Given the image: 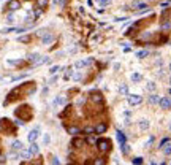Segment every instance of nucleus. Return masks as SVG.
I'll return each instance as SVG.
<instances>
[{
  "mask_svg": "<svg viewBox=\"0 0 171 165\" xmlns=\"http://www.w3.org/2000/svg\"><path fill=\"white\" fill-rule=\"evenodd\" d=\"M170 94H171V89H170Z\"/></svg>",
  "mask_w": 171,
  "mask_h": 165,
  "instance_id": "nucleus-45",
  "label": "nucleus"
},
{
  "mask_svg": "<svg viewBox=\"0 0 171 165\" xmlns=\"http://www.w3.org/2000/svg\"><path fill=\"white\" fill-rule=\"evenodd\" d=\"M29 60H30V62H35L38 65L41 59H40V56H38V54H30V56H29Z\"/></svg>",
  "mask_w": 171,
  "mask_h": 165,
  "instance_id": "nucleus-10",
  "label": "nucleus"
},
{
  "mask_svg": "<svg viewBox=\"0 0 171 165\" xmlns=\"http://www.w3.org/2000/svg\"><path fill=\"white\" fill-rule=\"evenodd\" d=\"M92 132H95V129H93V127H86L84 129V133H92Z\"/></svg>",
  "mask_w": 171,
  "mask_h": 165,
  "instance_id": "nucleus-36",
  "label": "nucleus"
},
{
  "mask_svg": "<svg viewBox=\"0 0 171 165\" xmlns=\"http://www.w3.org/2000/svg\"><path fill=\"white\" fill-rule=\"evenodd\" d=\"M133 164L135 165H141V164H143V159H141V157H135L133 159Z\"/></svg>",
  "mask_w": 171,
  "mask_h": 165,
  "instance_id": "nucleus-31",
  "label": "nucleus"
},
{
  "mask_svg": "<svg viewBox=\"0 0 171 165\" xmlns=\"http://www.w3.org/2000/svg\"><path fill=\"white\" fill-rule=\"evenodd\" d=\"M166 143H170V138H163V140L160 141V148H163V146L166 145Z\"/></svg>",
  "mask_w": 171,
  "mask_h": 165,
  "instance_id": "nucleus-38",
  "label": "nucleus"
},
{
  "mask_svg": "<svg viewBox=\"0 0 171 165\" xmlns=\"http://www.w3.org/2000/svg\"><path fill=\"white\" fill-rule=\"evenodd\" d=\"M75 67H76V68H83V67H86V60H78V62L75 64Z\"/></svg>",
  "mask_w": 171,
  "mask_h": 165,
  "instance_id": "nucleus-24",
  "label": "nucleus"
},
{
  "mask_svg": "<svg viewBox=\"0 0 171 165\" xmlns=\"http://www.w3.org/2000/svg\"><path fill=\"white\" fill-rule=\"evenodd\" d=\"M170 72H171V64H170Z\"/></svg>",
  "mask_w": 171,
  "mask_h": 165,
  "instance_id": "nucleus-43",
  "label": "nucleus"
},
{
  "mask_svg": "<svg viewBox=\"0 0 171 165\" xmlns=\"http://www.w3.org/2000/svg\"><path fill=\"white\" fill-rule=\"evenodd\" d=\"M30 154H38V151H40V148H38V145L37 143H32V146H30Z\"/></svg>",
  "mask_w": 171,
  "mask_h": 165,
  "instance_id": "nucleus-13",
  "label": "nucleus"
},
{
  "mask_svg": "<svg viewBox=\"0 0 171 165\" xmlns=\"http://www.w3.org/2000/svg\"><path fill=\"white\" fill-rule=\"evenodd\" d=\"M141 78H143V76H141L139 75V73H133V75H131V81H141Z\"/></svg>",
  "mask_w": 171,
  "mask_h": 165,
  "instance_id": "nucleus-22",
  "label": "nucleus"
},
{
  "mask_svg": "<svg viewBox=\"0 0 171 165\" xmlns=\"http://www.w3.org/2000/svg\"><path fill=\"white\" fill-rule=\"evenodd\" d=\"M141 95H136V94H130L128 95V103H130L131 106H135V105H138V103H141Z\"/></svg>",
  "mask_w": 171,
  "mask_h": 165,
  "instance_id": "nucleus-2",
  "label": "nucleus"
},
{
  "mask_svg": "<svg viewBox=\"0 0 171 165\" xmlns=\"http://www.w3.org/2000/svg\"><path fill=\"white\" fill-rule=\"evenodd\" d=\"M81 78H83V75H81V73H75V75H73V81H79Z\"/></svg>",
  "mask_w": 171,
  "mask_h": 165,
  "instance_id": "nucleus-33",
  "label": "nucleus"
},
{
  "mask_svg": "<svg viewBox=\"0 0 171 165\" xmlns=\"http://www.w3.org/2000/svg\"><path fill=\"white\" fill-rule=\"evenodd\" d=\"M170 165H171V164H170Z\"/></svg>",
  "mask_w": 171,
  "mask_h": 165,
  "instance_id": "nucleus-46",
  "label": "nucleus"
},
{
  "mask_svg": "<svg viewBox=\"0 0 171 165\" xmlns=\"http://www.w3.org/2000/svg\"><path fill=\"white\" fill-rule=\"evenodd\" d=\"M135 8H136V10H146L147 5H146V3H143V2H136L135 3Z\"/></svg>",
  "mask_w": 171,
  "mask_h": 165,
  "instance_id": "nucleus-14",
  "label": "nucleus"
},
{
  "mask_svg": "<svg viewBox=\"0 0 171 165\" xmlns=\"http://www.w3.org/2000/svg\"><path fill=\"white\" fill-rule=\"evenodd\" d=\"M163 153H165V156H170L171 154V141L166 143V146H163Z\"/></svg>",
  "mask_w": 171,
  "mask_h": 165,
  "instance_id": "nucleus-15",
  "label": "nucleus"
},
{
  "mask_svg": "<svg viewBox=\"0 0 171 165\" xmlns=\"http://www.w3.org/2000/svg\"><path fill=\"white\" fill-rule=\"evenodd\" d=\"M97 148L101 151V153H106L109 149V141L108 140H98L97 141Z\"/></svg>",
  "mask_w": 171,
  "mask_h": 165,
  "instance_id": "nucleus-1",
  "label": "nucleus"
},
{
  "mask_svg": "<svg viewBox=\"0 0 171 165\" xmlns=\"http://www.w3.org/2000/svg\"><path fill=\"white\" fill-rule=\"evenodd\" d=\"M119 92H121L122 95H128V87H127V84H121V86H119Z\"/></svg>",
  "mask_w": 171,
  "mask_h": 165,
  "instance_id": "nucleus-11",
  "label": "nucleus"
},
{
  "mask_svg": "<svg viewBox=\"0 0 171 165\" xmlns=\"http://www.w3.org/2000/svg\"><path fill=\"white\" fill-rule=\"evenodd\" d=\"M54 103H55V105H62V103H65V97H57Z\"/></svg>",
  "mask_w": 171,
  "mask_h": 165,
  "instance_id": "nucleus-25",
  "label": "nucleus"
},
{
  "mask_svg": "<svg viewBox=\"0 0 171 165\" xmlns=\"http://www.w3.org/2000/svg\"><path fill=\"white\" fill-rule=\"evenodd\" d=\"M38 135H40V133H38V129L32 130V132L29 133V141H30V143H35V141H37V138H38Z\"/></svg>",
  "mask_w": 171,
  "mask_h": 165,
  "instance_id": "nucleus-5",
  "label": "nucleus"
},
{
  "mask_svg": "<svg viewBox=\"0 0 171 165\" xmlns=\"http://www.w3.org/2000/svg\"><path fill=\"white\" fill-rule=\"evenodd\" d=\"M6 21H8L10 24H13V22H14V16H13V14H8V16H6Z\"/></svg>",
  "mask_w": 171,
  "mask_h": 165,
  "instance_id": "nucleus-35",
  "label": "nucleus"
},
{
  "mask_svg": "<svg viewBox=\"0 0 171 165\" xmlns=\"http://www.w3.org/2000/svg\"><path fill=\"white\" fill-rule=\"evenodd\" d=\"M117 140H119L121 145H124V143H125V135H124L122 132H117Z\"/></svg>",
  "mask_w": 171,
  "mask_h": 165,
  "instance_id": "nucleus-18",
  "label": "nucleus"
},
{
  "mask_svg": "<svg viewBox=\"0 0 171 165\" xmlns=\"http://www.w3.org/2000/svg\"><path fill=\"white\" fill-rule=\"evenodd\" d=\"M41 41H43V45H51V43L54 41V35L52 33H46V35L41 38Z\"/></svg>",
  "mask_w": 171,
  "mask_h": 165,
  "instance_id": "nucleus-3",
  "label": "nucleus"
},
{
  "mask_svg": "<svg viewBox=\"0 0 171 165\" xmlns=\"http://www.w3.org/2000/svg\"><path fill=\"white\" fill-rule=\"evenodd\" d=\"M71 145H73L75 148H81L84 145V140L83 138H73V140H71Z\"/></svg>",
  "mask_w": 171,
  "mask_h": 165,
  "instance_id": "nucleus-7",
  "label": "nucleus"
},
{
  "mask_svg": "<svg viewBox=\"0 0 171 165\" xmlns=\"http://www.w3.org/2000/svg\"><path fill=\"white\" fill-rule=\"evenodd\" d=\"M52 165H59V160H57V157H54V160H52Z\"/></svg>",
  "mask_w": 171,
  "mask_h": 165,
  "instance_id": "nucleus-41",
  "label": "nucleus"
},
{
  "mask_svg": "<svg viewBox=\"0 0 171 165\" xmlns=\"http://www.w3.org/2000/svg\"><path fill=\"white\" fill-rule=\"evenodd\" d=\"M30 157V151H21V159H29Z\"/></svg>",
  "mask_w": 171,
  "mask_h": 165,
  "instance_id": "nucleus-21",
  "label": "nucleus"
},
{
  "mask_svg": "<svg viewBox=\"0 0 171 165\" xmlns=\"http://www.w3.org/2000/svg\"><path fill=\"white\" fill-rule=\"evenodd\" d=\"M160 106L162 108H165V110H166V108H170L171 106V98H168V97H163V98H160Z\"/></svg>",
  "mask_w": 171,
  "mask_h": 165,
  "instance_id": "nucleus-4",
  "label": "nucleus"
},
{
  "mask_svg": "<svg viewBox=\"0 0 171 165\" xmlns=\"http://www.w3.org/2000/svg\"><path fill=\"white\" fill-rule=\"evenodd\" d=\"M8 8H10V11H16L19 8V2L18 0H11V2L8 3Z\"/></svg>",
  "mask_w": 171,
  "mask_h": 165,
  "instance_id": "nucleus-6",
  "label": "nucleus"
},
{
  "mask_svg": "<svg viewBox=\"0 0 171 165\" xmlns=\"http://www.w3.org/2000/svg\"><path fill=\"white\" fill-rule=\"evenodd\" d=\"M92 100H93V102H101V95H100V94H98V95L95 94V95L92 97Z\"/></svg>",
  "mask_w": 171,
  "mask_h": 165,
  "instance_id": "nucleus-34",
  "label": "nucleus"
},
{
  "mask_svg": "<svg viewBox=\"0 0 171 165\" xmlns=\"http://www.w3.org/2000/svg\"><path fill=\"white\" fill-rule=\"evenodd\" d=\"M11 148H13L14 151H18V149H22V143H21V141H14V143L11 145Z\"/></svg>",
  "mask_w": 171,
  "mask_h": 165,
  "instance_id": "nucleus-17",
  "label": "nucleus"
},
{
  "mask_svg": "<svg viewBox=\"0 0 171 165\" xmlns=\"http://www.w3.org/2000/svg\"><path fill=\"white\" fill-rule=\"evenodd\" d=\"M35 33H37V35H38V37H41V38H43V37H44V35H46V33H48V30H46V29H40V30H37V32H35Z\"/></svg>",
  "mask_w": 171,
  "mask_h": 165,
  "instance_id": "nucleus-20",
  "label": "nucleus"
},
{
  "mask_svg": "<svg viewBox=\"0 0 171 165\" xmlns=\"http://www.w3.org/2000/svg\"><path fill=\"white\" fill-rule=\"evenodd\" d=\"M97 2L100 3L101 6H106V5H108V3H109V0H97Z\"/></svg>",
  "mask_w": 171,
  "mask_h": 165,
  "instance_id": "nucleus-37",
  "label": "nucleus"
},
{
  "mask_svg": "<svg viewBox=\"0 0 171 165\" xmlns=\"http://www.w3.org/2000/svg\"><path fill=\"white\" fill-rule=\"evenodd\" d=\"M63 2V0H54V3H55V5H59V3H62Z\"/></svg>",
  "mask_w": 171,
  "mask_h": 165,
  "instance_id": "nucleus-42",
  "label": "nucleus"
},
{
  "mask_svg": "<svg viewBox=\"0 0 171 165\" xmlns=\"http://www.w3.org/2000/svg\"><path fill=\"white\" fill-rule=\"evenodd\" d=\"M160 102V97L157 94H152L151 97H149V103H151V105H154V103H159Z\"/></svg>",
  "mask_w": 171,
  "mask_h": 165,
  "instance_id": "nucleus-9",
  "label": "nucleus"
},
{
  "mask_svg": "<svg viewBox=\"0 0 171 165\" xmlns=\"http://www.w3.org/2000/svg\"><path fill=\"white\" fill-rule=\"evenodd\" d=\"M146 56H149V51H146V49H143V51H139V53H136V57H139V59H144Z\"/></svg>",
  "mask_w": 171,
  "mask_h": 165,
  "instance_id": "nucleus-16",
  "label": "nucleus"
},
{
  "mask_svg": "<svg viewBox=\"0 0 171 165\" xmlns=\"http://www.w3.org/2000/svg\"><path fill=\"white\" fill-rule=\"evenodd\" d=\"M19 41H22V43H29V41H30V37H27V35H25V37H21V38H19Z\"/></svg>",
  "mask_w": 171,
  "mask_h": 165,
  "instance_id": "nucleus-32",
  "label": "nucleus"
},
{
  "mask_svg": "<svg viewBox=\"0 0 171 165\" xmlns=\"http://www.w3.org/2000/svg\"><path fill=\"white\" fill-rule=\"evenodd\" d=\"M139 129L141 130H147L149 129V121L147 119H141L139 121Z\"/></svg>",
  "mask_w": 171,
  "mask_h": 165,
  "instance_id": "nucleus-8",
  "label": "nucleus"
},
{
  "mask_svg": "<svg viewBox=\"0 0 171 165\" xmlns=\"http://www.w3.org/2000/svg\"><path fill=\"white\" fill-rule=\"evenodd\" d=\"M57 70H59V67H52V68H51V70H49V72H51V73H52V75H54V73H55V72H57Z\"/></svg>",
  "mask_w": 171,
  "mask_h": 165,
  "instance_id": "nucleus-39",
  "label": "nucleus"
},
{
  "mask_svg": "<svg viewBox=\"0 0 171 165\" xmlns=\"http://www.w3.org/2000/svg\"><path fill=\"white\" fill-rule=\"evenodd\" d=\"M170 27V22H165L163 25H162V29H168Z\"/></svg>",
  "mask_w": 171,
  "mask_h": 165,
  "instance_id": "nucleus-40",
  "label": "nucleus"
},
{
  "mask_svg": "<svg viewBox=\"0 0 171 165\" xmlns=\"http://www.w3.org/2000/svg\"><path fill=\"white\" fill-rule=\"evenodd\" d=\"M46 5H48V0H37V6H40V8H44Z\"/></svg>",
  "mask_w": 171,
  "mask_h": 165,
  "instance_id": "nucleus-19",
  "label": "nucleus"
},
{
  "mask_svg": "<svg viewBox=\"0 0 171 165\" xmlns=\"http://www.w3.org/2000/svg\"><path fill=\"white\" fill-rule=\"evenodd\" d=\"M121 149H122V153H124V154H128V153H130V148H128L125 143H124V145H121Z\"/></svg>",
  "mask_w": 171,
  "mask_h": 165,
  "instance_id": "nucleus-23",
  "label": "nucleus"
},
{
  "mask_svg": "<svg viewBox=\"0 0 171 165\" xmlns=\"http://www.w3.org/2000/svg\"><path fill=\"white\" fill-rule=\"evenodd\" d=\"M105 130H106V124H98L97 127H95V132L97 133H103Z\"/></svg>",
  "mask_w": 171,
  "mask_h": 165,
  "instance_id": "nucleus-12",
  "label": "nucleus"
},
{
  "mask_svg": "<svg viewBox=\"0 0 171 165\" xmlns=\"http://www.w3.org/2000/svg\"><path fill=\"white\" fill-rule=\"evenodd\" d=\"M68 132H70V133H71V135H73V133H79V132H81V130H79L78 127H70V129H68Z\"/></svg>",
  "mask_w": 171,
  "mask_h": 165,
  "instance_id": "nucleus-28",
  "label": "nucleus"
},
{
  "mask_svg": "<svg viewBox=\"0 0 171 165\" xmlns=\"http://www.w3.org/2000/svg\"><path fill=\"white\" fill-rule=\"evenodd\" d=\"M49 141H51V137H49V133H46V135L43 137V143H44V145H48Z\"/></svg>",
  "mask_w": 171,
  "mask_h": 165,
  "instance_id": "nucleus-30",
  "label": "nucleus"
},
{
  "mask_svg": "<svg viewBox=\"0 0 171 165\" xmlns=\"http://www.w3.org/2000/svg\"><path fill=\"white\" fill-rule=\"evenodd\" d=\"M10 32H16V29H13V27H6V29H2V33H10Z\"/></svg>",
  "mask_w": 171,
  "mask_h": 165,
  "instance_id": "nucleus-29",
  "label": "nucleus"
},
{
  "mask_svg": "<svg viewBox=\"0 0 171 165\" xmlns=\"http://www.w3.org/2000/svg\"><path fill=\"white\" fill-rule=\"evenodd\" d=\"M92 165H105V159H95Z\"/></svg>",
  "mask_w": 171,
  "mask_h": 165,
  "instance_id": "nucleus-27",
  "label": "nucleus"
},
{
  "mask_svg": "<svg viewBox=\"0 0 171 165\" xmlns=\"http://www.w3.org/2000/svg\"><path fill=\"white\" fill-rule=\"evenodd\" d=\"M170 84H171V78H170Z\"/></svg>",
  "mask_w": 171,
  "mask_h": 165,
  "instance_id": "nucleus-44",
  "label": "nucleus"
},
{
  "mask_svg": "<svg viewBox=\"0 0 171 165\" xmlns=\"http://www.w3.org/2000/svg\"><path fill=\"white\" fill-rule=\"evenodd\" d=\"M147 90H151V92H154V90H155V82H147Z\"/></svg>",
  "mask_w": 171,
  "mask_h": 165,
  "instance_id": "nucleus-26",
  "label": "nucleus"
}]
</instances>
